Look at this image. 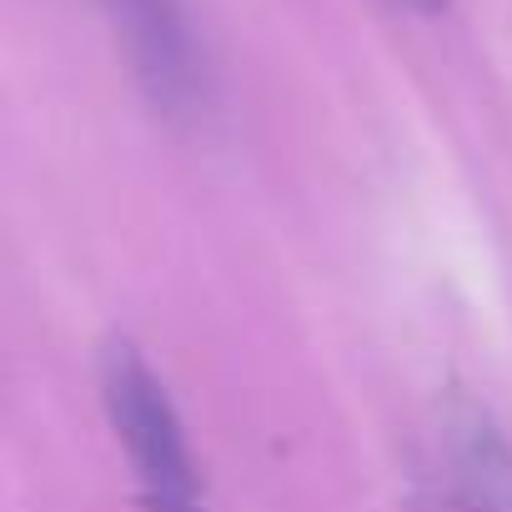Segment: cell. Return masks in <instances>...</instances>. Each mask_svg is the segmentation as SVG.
<instances>
[{
  "label": "cell",
  "instance_id": "obj_2",
  "mask_svg": "<svg viewBox=\"0 0 512 512\" xmlns=\"http://www.w3.org/2000/svg\"><path fill=\"white\" fill-rule=\"evenodd\" d=\"M442 462L462 512H512V442L467 392L442 402Z\"/></svg>",
  "mask_w": 512,
  "mask_h": 512
},
{
  "label": "cell",
  "instance_id": "obj_1",
  "mask_svg": "<svg viewBox=\"0 0 512 512\" xmlns=\"http://www.w3.org/2000/svg\"><path fill=\"white\" fill-rule=\"evenodd\" d=\"M101 402L126 447L136 492L146 512H206L201 472L186 447V427L151 372V362L121 337L101 352Z\"/></svg>",
  "mask_w": 512,
  "mask_h": 512
}]
</instances>
